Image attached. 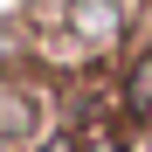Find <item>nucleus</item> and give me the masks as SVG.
<instances>
[{"mask_svg":"<svg viewBox=\"0 0 152 152\" xmlns=\"http://www.w3.org/2000/svg\"><path fill=\"white\" fill-rule=\"evenodd\" d=\"M76 152H132L111 124H76Z\"/></svg>","mask_w":152,"mask_h":152,"instance_id":"obj_5","label":"nucleus"},{"mask_svg":"<svg viewBox=\"0 0 152 152\" xmlns=\"http://www.w3.org/2000/svg\"><path fill=\"white\" fill-rule=\"evenodd\" d=\"M28 56H35L28 28H14V21H0V83H14V69H28Z\"/></svg>","mask_w":152,"mask_h":152,"instance_id":"obj_4","label":"nucleus"},{"mask_svg":"<svg viewBox=\"0 0 152 152\" xmlns=\"http://www.w3.org/2000/svg\"><path fill=\"white\" fill-rule=\"evenodd\" d=\"M118 118L124 124H152V48H132V62L118 76Z\"/></svg>","mask_w":152,"mask_h":152,"instance_id":"obj_2","label":"nucleus"},{"mask_svg":"<svg viewBox=\"0 0 152 152\" xmlns=\"http://www.w3.org/2000/svg\"><path fill=\"white\" fill-rule=\"evenodd\" d=\"M56 21H62V35L83 48V56H111V48L132 35V7H124V0H62Z\"/></svg>","mask_w":152,"mask_h":152,"instance_id":"obj_1","label":"nucleus"},{"mask_svg":"<svg viewBox=\"0 0 152 152\" xmlns=\"http://www.w3.org/2000/svg\"><path fill=\"white\" fill-rule=\"evenodd\" d=\"M42 132V104H35V97L28 90H14V83H0V138H35Z\"/></svg>","mask_w":152,"mask_h":152,"instance_id":"obj_3","label":"nucleus"},{"mask_svg":"<svg viewBox=\"0 0 152 152\" xmlns=\"http://www.w3.org/2000/svg\"><path fill=\"white\" fill-rule=\"evenodd\" d=\"M0 152H7V138H0Z\"/></svg>","mask_w":152,"mask_h":152,"instance_id":"obj_7","label":"nucleus"},{"mask_svg":"<svg viewBox=\"0 0 152 152\" xmlns=\"http://www.w3.org/2000/svg\"><path fill=\"white\" fill-rule=\"evenodd\" d=\"M132 152H152V124H145V138H132Z\"/></svg>","mask_w":152,"mask_h":152,"instance_id":"obj_6","label":"nucleus"}]
</instances>
